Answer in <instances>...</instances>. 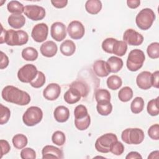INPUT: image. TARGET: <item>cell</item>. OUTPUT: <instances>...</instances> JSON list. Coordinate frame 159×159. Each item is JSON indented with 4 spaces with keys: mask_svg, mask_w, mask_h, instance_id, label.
<instances>
[{
    "mask_svg": "<svg viewBox=\"0 0 159 159\" xmlns=\"http://www.w3.org/2000/svg\"><path fill=\"white\" fill-rule=\"evenodd\" d=\"M148 136L153 140L159 139V125L158 124L152 125L148 130Z\"/></svg>",
    "mask_w": 159,
    "mask_h": 159,
    "instance_id": "obj_45",
    "label": "cell"
},
{
    "mask_svg": "<svg viewBox=\"0 0 159 159\" xmlns=\"http://www.w3.org/2000/svg\"><path fill=\"white\" fill-rule=\"evenodd\" d=\"M0 145H1V156L0 158H2L4 155L7 154L11 149L10 145L7 140H0Z\"/></svg>",
    "mask_w": 159,
    "mask_h": 159,
    "instance_id": "obj_46",
    "label": "cell"
},
{
    "mask_svg": "<svg viewBox=\"0 0 159 159\" xmlns=\"http://www.w3.org/2000/svg\"><path fill=\"white\" fill-rule=\"evenodd\" d=\"M116 39L114 38H107L102 43V48L109 53H112V47Z\"/></svg>",
    "mask_w": 159,
    "mask_h": 159,
    "instance_id": "obj_43",
    "label": "cell"
},
{
    "mask_svg": "<svg viewBox=\"0 0 159 159\" xmlns=\"http://www.w3.org/2000/svg\"><path fill=\"white\" fill-rule=\"evenodd\" d=\"M144 107V101L141 97H136L132 101L130 104L131 111L134 114H139L141 112Z\"/></svg>",
    "mask_w": 159,
    "mask_h": 159,
    "instance_id": "obj_32",
    "label": "cell"
},
{
    "mask_svg": "<svg viewBox=\"0 0 159 159\" xmlns=\"http://www.w3.org/2000/svg\"><path fill=\"white\" fill-rule=\"evenodd\" d=\"M58 47L57 44L51 40L45 42L42 44L40 50L42 55L46 57H52L55 56L57 52Z\"/></svg>",
    "mask_w": 159,
    "mask_h": 159,
    "instance_id": "obj_17",
    "label": "cell"
},
{
    "mask_svg": "<svg viewBox=\"0 0 159 159\" xmlns=\"http://www.w3.org/2000/svg\"><path fill=\"white\" fill-rule=\"evenodd\" d=\"M12 142L15 148L17 149H22L27 145L28 140L25 135L19 134L13 137Z\"/></svg>",
    "mask_w": 159,
    "mask_h": 159,
    "instance_id": "obj_27",
    "label": "cell"
},
{
    "mask_svg": "<svg viewBox=\"0 0 159 159\" xmlns=\"http://www.w3.org/2000/svg\"><path fill=\"white\" fill-rule=\"evenodd\" d=\"M8 11L12 14H21L24 12V7L22 3L17 1H11L7 5Z\"/></svg>",
    "mask_w": 159,
    "mask_h": 159,
    "instance_id": "obj_26",
    "label": "cell"
},
{
    "mask_svg": "<svg viewBox=\"0 0 159 159\" xmlns=\"http://www.w3.org/2000/svg\"><path fill=\"white\" fill-rule=\"evenodd\" d=\"M1 107V117H0V124L3 125L7 123L11 116V111L8 107L0 104Z\"/></svg>",
    "mask_w": 159,
    "mask_h": 159,
    "instance_id": "obj_41",
    "label": "cell"
},
{
    "mask_svg": "<svg viewBox=\"0 0 159 159\" xmlns=\"http://www.w3.org/2000/svg\"><path fill=\"white\" fill-rule=\"evenodd\" d=\"M145 54L140 49L131 50L127 60V68L131 71H136L142 68L145 61Z\"/></svg>",
    "mask_w": 159,
    "mask_h": 159,
    "instance_id": "obj_4",
    "label": "cell"
},
{
    "mask_svg": "<svg viewBox=\"0 0 159 159\" xmlns=\"http://www.w3.org/2000/svg\"><path fill=\"white\" fill-rule=\"evenodd\" d=\"M42 158H58L62 159L63 158V151L53 145H46L45 146L42 150Z\"/></svg>",
    "mask_w": 159,
    "mask_h": 159,
    "instance_id": "obj_14",
    "label": "cell"
},
{
    "mask_svg": "<svg viewBox=\"0 0 159 159\" xmlns=\"http://www.w3.org/2000/svg\"><path fill=\"white\" fill-rule=\"evenodd\" d=\"M8 24L14 29H20L25 23V17L22 14H11L8 17Z\"/></svg>",
    "mask_w": 159,
    "mask_h": 159,
    "instance_id": "obj_21",
    "label": "cell"
},
{
    "mask_svg": "<svg viewBox=\"0 0 159 159\" xmlns=\"http://www.w3.org/2000/svg\"><path fill=\"white\" fill-rule=\"evenodd\" d=\"M93 70L95 74L99 77H106L110 73L106 62L102 60H97L94 63Z\"/></svg>",
    "mask_w": 159,
    "mask_h": 159,
    "instance_id": "obj_18",
    "label": "cell"
},
{
    "mask_svg": "<svg viewBox=\"0 0 159 159\" xmlns=\"http://www.w3.org/2000/svg\"><path fill=\"white\" fill-rule=\"evenodd\" d=\"M91 123V119L89 114L81 119H75V127L80 130H84L87 129Z\"/></svg>",
    "mask_w": 159,
    "mask_h": 159,
    "instance_id": "obj_35",
    "label": "cell"
},
{
    "mask_svg": "<svg viewBox=\"0 0 159 159\" xmlns=\"http://www.w3.org/2000/svg\"><path fill=\"white\" fill-rule=\"evenodd\" d=\"M158 154H159V152L158 150H156V151H153L152 152V153H150V154L148 155V158H158Z\"/></svg>",
    "mask_w": 159,
    "mask_h": 159,
    "instance_id": "obj_52",
    "label": "cell"
},
{
    "mask_svg": "<svg viewBox=\"0 0 159 159\" xmlns=\"http://www.w3.org/2000/svg\"><path fill=\"white\" fill-rule=\"evenodd\" d=\"M1 26L2 32L0 37V43L2 44L5 42L10 46H18L23 45L27 42L29 35L26 32L22 30H14L12 29L6 30L3 29L2 25Z\"/></svg>",
    "mask_w": 159,
    "mask_h": 159,
    "instance_id": "obj_2",
    "label": "cell"
},
{
    "mask_svg": "<svg viewBox=\"0 0 159 159\" xmlns=\"http://www.w3.org/2000/svg\"><path fill=\"white\" fill-rule=\"evenodd\" d=\"M88 114L87 108L82 104L77 106L74 111L75 119H81L86 117Z\"/></svg>",
    "mask_w": 159,
    "mask_h": 159,
    "instance_id": "obj_42",
    "label": "cell"
},
{
    "mask_svg": "<svg viewBox=\"0 0 159 159\" xmlns=\"http://www.w3.org/2000/svg\"><path fill=\"white\" fill-rule=\"evenodd\" d=\"M127 50V43L122 40H116L112 47V53L119 57L124 55Z\"/></svg>",
    "mask_w": 159,
    "mask_h": 159,
    "instance_id": "obj_25",
    "label": "cell"
},
{
    "mask_svg": "<svg viewBox=\"0 0 159 159\" xmlns=\"http://www.w3.org/2000/svg\"><path fill=\"white\" fill-rule=\"evenodd\" d=\"M158 80H159V71H156L152 74V86H153L154 88H158L159 87Z\"/></svg>",
    "mask_w": 159,
    "mask_h": 159,
    "instance_id": "obj_48",
    "label": "cell"
},
{
    "mask_svg": "<svg viewBox=\"0 0 159 159\" xmlns=\"http://www.w3.org/2000/svg\"><path fill=\"white\" fill-rule=\"evenodd\" d=\"M80 93L75 88L70 87L69 89L64 94V100L70 104H73L78 102L81 99Z\"/></svg>",
    "mask_w": 159,
    "mask_h": 159,
    "instance_id": "obj_22",
    "label": "cell"
},
{
    "mask_svg": "<svg viewBox=\"0 0 159 159\" xmlns=\"http://www.w3.org/2000/svg\"><path fill=\"white\" fill-rule=\"evenodd\" d=\"M66 30L69 36L75 40L81 39L84 36L85 32L84 25L78 20H73L69 24Z\"/></svg>",
    "mask_w": 159,
    "mask_h": 159,
    "instance_id": "obj_10",
    "label": "cell"
},
{
    "mask_svg": "<svg viewBox=\"0 0 159 159\" xmlns=\"http://www.w3.org/2000/svg\"><path fill=\"white\" fill-rule=\"evenodd\" d=\"M117 140L116 135L112 133H107L99 137L95 142V148L99 152L107 153L110 152L109 148L111 143Z\"/></svg>",
    "mask_w": 159,
    "mask_h": 159,
    "instance_id": "obj_7",
    "label": "cell"
},
{
    "mask_svg": "<svg viewBox=\"0 0 159 159\" xmlns=\"http://www.w3.org/2000/svg\"><path fill=\"white\" fill-rule=\"evenodd\" d=\"M158 99L159 97H157L155 99L150 100L148 102L147 107V112L152 116H158L159 114Z\"/></svg>",
    "mask_w": 159,
    "mask_h": 159,
    "instance_id": "obj_34",
    "label": "cell"
},
{
    "mask_svg": "<svg viewBox=\"0 0 159 159\" xmlns=\"http://www.w3.org/2000/svg\"><path fill=\"white\" fill-rule=\"evenodd\" d=\"M52 140L53 143L57 145L61 146L63 145L66 140V137L65 134L60 130L55 131L52 137Z\"/></svg>",
    "mask_w": 159,
    "mask_h": 159,
    "instance_id": "obj_39",
    "label": "cell"
},
{
    "mask_svg": "<svg viewBox=\"0 0 159 159\" xmlns=\"http://www.w3.org/2000/svg\"><path fill=\"white\" fill-rule=\"evenodd\" d=\"M22 57L25 60L34 61L38 57V52L35 48L29 47L22 51Z\"/></svg>",
    "mask_w": 159,
    "mask_h": 159,
    "instance_id": "obj_29",
    "label": "cell"
},
{
    "mask_svg": "<svg viewBox=\"0 0 159 159\" xmlns=\"http://www.w3.org/2000/svg\"><path fill=\"white\" fill-rule=\"evenodd\" d=\"M9 65V58L3 52H1V63L0 68L1 70L6 68Z\"/></svg>",
    "mask_w": 159,
    "mask_h": 159,
    "instance_id": "obj_47",
    "label": "cell"
},
{
    "mask_svg": "<svg viewBox=\"0 0 159 159\" xmlns=\"http://www.w3.org/2000/svg\"><path fill=\"white\" fill-rule=\"evenodd\" d=\"M43 112L42 109L37 106L29 107L22 116V120L27 126L32 127L39 124L42 119Z\"/></svg>",
    "mask_w": 159,
    "mask_h": 159,
    "instance_id": "obj_6",
    "label": "cell"
},
{
    "mask_svg": "<svg viewBox=\"0 0 159 159\" xmlns=\"http://www.w3.org/2000/svg\"><path fill=\"white\" fill-rule=\"evenodd\" d=\"M71 88L76 89L81 94V97H86L88 94L89 89L88 85L82 81H75L70 84Z\"/></svg>",
    "mask_w": 159,
    "mask_h": 159,
    "instance_id": "obj_33",
    "label": "cell"
},
{
    "mask_svg": "<svg viewBox=\"0 0 159 159\" xmlns=\"http://www.w3.org/2000/svg\"><path fill=\"white\" fill-rule=\"evenodd\" d=\"M60 52L65 56H71L75 52L76 45L71 40H65L60 45Z\"/></svg>",
    "mask_w": 159,
    "mask_h": 159,
    "instance_id": "obj_23",
    "label": "cell"
},
{
    "mask_svg": "<svg viewBox=\"0 0 159 159\" xmlns=\"http://www.w3.org/2000/svg\"><path fill=\"white\" fill-rule=\"evenodd\" d=\"M20 157L22 159H35L36 158V153L31 148H24L20 152Z\"/></svg>",
    "mask_w": 159,
    "mask_h": 159,
    "instance_id": "obj_44",
    "label": "cell"
},
{
    "mask_svg": "<svg viewBox=\"0 0 159 159\" xmlns=\"http://www.w3.org/2000/svg\"><path fill=\"white\" fill-rule=\"evenodd\" d=\"M109 150L115 155H120L124 151V146L120 142L116 140L111 143Z\"/></svg>",
    "mask_w": 159,
    "mask_h": 159,
    "instance_id": "obj_40",
    "label": "cell"
},
{
    "mask_svg": "<svg viewBox=\"0 0 159 159\" xmlns=\"http://www.w3.org/2000/svg\"><path fill=\"white\" fill-rule=\"evenodd\" d=\"M37 73L38 70L35 65L32 64H26L19 70L17 77L21 82L30 83V82L35 78Z\"/></svg>",
    "mask_w": 159,
    "mask_h": 159,
    "instance_id": "obj_8",
    "label": "cell"
},
{
    "mask_svg": "<svg viewBox=\"0 0 159 159\" xmlns=\"http://www.w3.org/2000/svg\"><path fill=\"white\" fill-rule=\"evenodd\" d=\"M147 52L150 58H158L159 57V43L158 42H153L150 43L147 47Z\"/></svg>",
    "mask_w": 159,
    "mask_h": 159,
    "instance_id": "obj_37",
    "label": "cell"
},
{
    "mask_svg": "<svg viewBox=\"0 0 159 159\" xmlns=\"http://www.w3.org/2000/svg\"><path fill=\"white\" fill-rule=\"evenodd\" d=\"M126 159H137V158H142L140 154L137 152H130L125 157Z\"/></svg>",
    "mask_w": 159,
    "mask_h": 159,
    "instance_id": "obj_51",
    "label": "cell"
},
{
    "mask_svg": "<svg viewBox=\"0 0 159 159\" xmlns=\"http://www.w3.org/2000/svg\"><path fill=\"white\" fill-rule=\"evenodd\" d=\"M96 109L98 112L104 116H108L111 114L112 110V106L110 102L104 101L98 102L96 106Z\"/></svg>",
    "mask_w": 159,
    "mask_h": 159,
    "instance_id": "obj_28",
    "label": "cell"
},
{
    "mask_svg": "<svg viewBox=\"0 0 159 159\" xmlns=\"http://www.w3.org/2000/svg\"><path fill=\"white\" fill-rule=\"evenodd\" d=\"M144 137L143 130L139 128H128L121 134L122 141L127 144H140L143 142Z\"/></svg>",
    "mask_w": 159,
    "mask_h": 159,
    "instance_id": "obj_5",
    "label": "cell"
},
{
    "mask_svg": "<svg viewBox=\"0 0 159 159\" xmlns=\"http://www.w3.org/2000/svg\"><path fill=\"white\" fill-rule=\"evenodd\" d=\"M60 93L61 88L58 84L50 83L44 89L43 96L48 101H54L59 97Z\"/></svg>",
    "mask_w": 159,
    "mask_h": 159,
    "instance_id": "obj_15",
    "label": "cell"
},
{
    "mask_svg": "<svg viewBox=\"0 0 159 159\" xmlns=\"http://www.w3.org/2000/svg\"><path fill=\"white\" fill-rule=\"evenodd\" d=\"M110 73H117L121 70L123 66V61L117 57H111L106 61Z\"/></svg>",
    "mask_w": 159,
    "mask_h": 159,
    "instance_id": "obj_20",
    "label": "cell"
},
{
    "mask_svg": "<svg viewBox=\"0 0 159 159\" xmlns=\"http://www.w3.org/2000/svg\"><path fill=\"white\" fill-rule=\"evenodd\" d=\"M45 83V75L42 71H38L37 76L34 80L30 82V84L35 88H39L43 86Z\"/></svg>",
    "mask_w": 159,
    "mask_h": 159,
    "instance_id": "obj_38",
    "label": "cell"
},
{
    "mask_svg": "<svg viewBox=\"0 0 159 159\" xmlns=\"http://www.w3.org/2000/svg\"><path fill=\"white\" fill-rule=\"evenodd\" d=\"M48 27L45 23L36 24L32 29L31 36L37 42H42L45 41L48 36Z\"/></svg>",
    "mask_w": 159,
    "mask_h": 159,
    "instance_id": "obj_12",
    "label": "cell"
},
{
    "mask_svg": "<svg viewBox=\"0 0 159 159\" xmlns=\"http://www.w3.org/2000/svg\"><path fill=\"white\" fill-rule=\"evenodd\" d=\"M52 4L53 6L57 8H63L65 7L67 3V0H52L51 1Z\"/></svg>",
    "mask_w": 159,
    "mask_h": 159,
    "instance_id": "obj_49",
    "label": "cell"
},
{
    "mask_svg": "<svg viewBox=\"0 0 159 159\" xmlns=\"http://www.w3.org/2000/svg\"><path fill=\"white\" fill-rule=\"evenodd\" d=\"M140 1L139 0H128L127 1V6L131 9H135L140 6Z\"/></svg>",
    "mask_w": 159,
    "mask_h": 159,
    "instance_id": "obj_50",
    "label": "cell"
},
{
    "mask_svg": "<svg viewBox=\"0 0 159 159\" xmlns=\"http://www.w3.org/2000/svg\"><path fill=\"white\" fill-rule=\"evenodd\" d=\"M24 13L29 19L35 21L42 20L45 16V9L37 5L25 6Z\"/></svg>",
    "mask_w": 159,
    "mask_h": 159,
    "instance_id": "obj_9",
    "label": "cell"
},
{
    "mask_svg": "<svg viewBox=\"0 0 159 159\" xmlns=\"http://www.w3.org/2000/svg\"><path fill=\"white\" fill-rule=\"evenodd\" d=\"M55 119L58 122H66L70 117L69 109L64 106H59L55 108L53 112Z\"/></svg>",
    "mask_w": 159,
    "mask_h": 159,
    "instance_id": "obj_19",
    "label": "cell"
},
{
    "mask_svg": "<svg viewBox=\"0 0 159 159\" xmlns=\"http://www.w3.org/2000/svg\"><path fill=\"white\" fill-rule=\"evenodd\" d=\"M85 9L91 14H96L102 9V3L99 0H88L86 2Z\"/></svg>",
    "mask_w": 159,
    "mask_h": 159,
    "instance_id": "obj_24",
    "label": "cell"
},
{
    "mask_svg": "<svg viewBox=\"0 0 159 159\" xmlns=\"http://www.w3.org/2000/svg\"><path fill=\"white\" fill-rule=\"evenodd\" d=\"M155 19V14L153 10L149 8L142 9L135 17L137 27L141 30H146L150 29Z\"/></svg>",
    "mask_w": 159,
    "mask_h": 159,
    "instance_id": "obj_3",
    "label": "cell"
},
{
    "mask_svg": "<svg viewBox=\"0 0 159 159\" xmlns=\"http://www.w3.org/2000/svg\"><path fill=\"white\" fill-rule=\"evenodd\" d=\"M1 96L6 101L20 106L27 105L30 101V96L27 92L11 85L3 88Z\"/></svg>",
    "mask_w": 159,
    "mask_h": 159,
    "instance_id": "obj_1",
    "label": "cell"
},
{
    "mask_svg": "<svg viewBox=\"0 0 159 159\" xmlns=\"http://www.w3.org/2000/svg\"><path fill=\"white\" fill-rule=\"evenodd\" d=\"M136 83L142 89H150L152 87V73L147 71L141 72L137 76Z\"/></svg>",
    "mask_w": 159,
    "mask_h": 159,
    "instance_id": "obj_16",
    "label": "cell"
},
{
    "mask_svg": "<svg viewBox=\"0 0 159 159\" xmlns=\"http://www.w3.org/2000/svg\"><path fill=\"white\" fill-rule=\"evenodd\" d=\"M95 99L97 102L108 101L110 102L111 94L110 93L104 89H99L95 93Z\"/></svg>",
    "mask_w": 159,
    "mask_h": 159,
    "instance_id": "obj_36",
    "label": "cell"
},
{
    "mask_svg": "<svg viewBox=\"0 0 159 159\" xmlns=\"http://www.w3.org/2000/svg\"><path fill=\"white\" fill-rule=\"evenodd\" d=\"M107 86L112 90L118 89L122 84V79L117 75H111L107 79Z\"/></svg>",
    "mask_w": 159,
    "mask_h": 159,
    "instance_id": "obj_30",
    "label": "cell"
},
{
    "mask_svg": "<svg viewBox=\"0 0 159 159\" xmlns=\"http://www.w3.org/2000/svg\"><path fill=\"white\" fill-rule=\"evenodd\" d=\"M52 37L57 42H60L65 39L66 36V29L65 25L60 22H54L50 29Z\"/></svg>",
    "mask_w": 159,
    "mask_h": 159,
    "instance_id": "obj_13",
    "label": "cell"
},
{
    "mask_svg": "<svg viewBox=\"0 0 159 159\" xmlns=\"http://www.w3.org/2000/svg\"><path fill=\"white\" fill-rule=\"evenodd\" d=\"M123 40L126 43L130 45L137 46L143 43V36L132 29H129L126 30L123 35Z\"/></svg>",
    "mask_w": 159,
    "mask_h": 159,
    "instance_id": "obj_11",
    "label": "cell"
},
{
    "mask_svg": "<svg viewBox=\"0 0 159 159\" xmlns=\"http://www.w3.org/2000/svg\"><path fill=\"white\" fill-rule=\"evenodd\" d=\"M133 97V91L129 86L123 87L118 93V98L122 102L129 101Z\"/></svg>",
    "mask_w": 159,
    "mask_h": 159,
    "instance_id": "obj_31",
    "label": "cell"
}]
</instances>
